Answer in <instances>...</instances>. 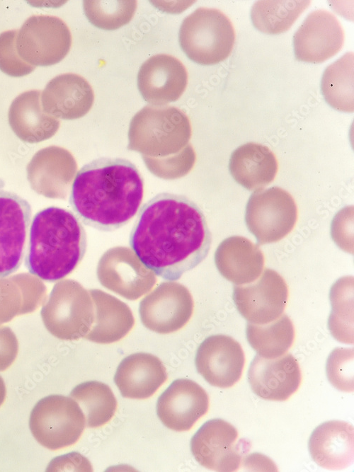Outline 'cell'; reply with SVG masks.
<instances>
[{
    "label": "cell",
    "mask_w": 354,
    "mask_h": 472,
    "mask_svg": "<svg viewBox=\"0 0 354 472\" xmlns=\"http://www.w3.org/2000/svg\"><path fill=\"white\" fill-rule=\"evenodd\" d=\"M212 234L200 207L185 195L160 192L139 209L129 244L142 265L178 280L207 256Z\"/></svg>",
    "instance_id": "cell-1"
},
{
    "label": "cell",
    "mask_w": 354,
    "mask_h": 472,
    "mask_svg": "<svg viewBox=\"0 0 354 472\" xmlns=\"http://www.w3.org/2000/svg\"><path fill=\"white\" fill-rule=\"evenodd\" d=\"M144 196V180L136 166L122 158L100 157L76 173L69 205L85 225L113 231L137 214Z\"/></svg>",
    "instance_id": "cell-2"
},
{
    "label": "cell",
    "mask_w": 354,
    "mask_h": 472,
    "mask_svg": "<svg viewBox=\"0 0 354 472\" xmlns=\"http://www.w3.org/2000/svg\"><path fill=\"white\" fill-rule=\"evenodd\" d=\"M86 234L69 209L51 206L33 217L25 266L42 280L54 282L70 274L83 259Z\"/></svg>",
    "instance_id": "cell-3"
},
{
    "label": "cell",
    "mask_w": 354,
    "mask_h": 472,
    "mask_svg": "<svg viewBox=\"0 0 354 472\" xmlns=\"http://www.w3.org/2000/svg\"><path fill=\"white\" fill-rule=\"evenodd\" d=\"M178 41L190 60L201 65H212L230 55L235 32L231 21L221 11L201 7L184 18Z\"/></svg>",
    "instance_id": "cell-4"
},
{
    "label": "cell",
    "mask_w": 354,
    "mask_h": 472,
    "mask_svg": "<svg viewBox=\"0 0 354 472\" xmlns=\"http://www.w3.org/2000/svg\"><path fill=\"white\" fill-rule=\"evenodd\" d=\"M86 419L78 403L72 397L50 395L33 407L29 427L43 447L60 449L75 444L85 428Z\"/></svg>",
    "instance_id": "cell-5"
},
{
    "label": "cell",
    "mask_w": 354,
    "mask_h": 472,
    "mask_svg": "<svg viewBox=\"0 0 354 472\" xmlns=\"http://www.w3.org/2000/svg\"><path fill=\"white\" fill-rule=\"evenodd\" d=\"M297 219L293 197L279 187L255 191L246 206V226L260 245L280 241L292 231Z\"/></svg>",
    "instance_id": "cell-6"
},
{
    "label": "cell",
    "mask_w": 354,
    "mask_h": 472,
    "mask_svg": "<svg viewBox=\"0 0 354 472\" xmlns=\"http://www.w3.org/2000/svg\"><path fill=\"white\" fill-rule=\"evenodd\" d=\"M72 35L61 18L49 15L29 17L18 30L16 47L19 57L35 67L61 62L69 53Z\"/></svg>",
    "instance_id": "cell-7"
},
{
    "label": "cell",
    "mask_w": 354,
    "mask_h": 472,
    "mask_svg": "<svg viewBox=\"0 0 354 472\" xmlns=\"http://www.w3.org/2000/svg\"><path fill=\"white\" fill-rule=\"evenodd\" d=\"M232 298L239 313L254 324H266L283 313L288 287L275 270L266 268L255 281L234 287Z\"/></svg>",
    "instance_id": "cell-8"
},
{
    "label": "cell",
    "mask_w": 354,
    "mask_h": 472,
    "mask_svg": "<svg viewBox=\"0 0 354 472\" xmlns=\"http://www.w3.org/2000/svg\"><path fill=\"white\" fill-rule=\"evenodd\" d=\"M193 301L188 289L177 282L160 284L139 303L142 324L152 331L167 334L183 328L190 320Z\"/></svg>",
    "instance_id": "cell-9"
},
{
    "label": "cell",
    "mask_w": 354,
    "mask_h": 472,
    "mask_svg": "<svg viewBox=\"0 0 354 472\" xmlns=\"http://www.w3.org/2000/svg\"><path fill=\"white\" fill-rule=\"evenodd\" d=\"M31 218L26 200L0 190V278L15 272L22 264Z\"/></svg>",
    "instance_id": "cell-10"
},
{
    "label": "cell",
    "mask_w": 354,
    "mask_h": 472,
    "mask_svg": "<svg viewBox=\"0 0 354 472\" xmlns=\"http://www.w3.org/2000/svg\"><path fill=\"white\" fill-rule=\"evenodd\" d=\"M238 432L228 422L215 418L205 422L190 441L195 459L206 468L219 472L236 471L241 461Z\"/></svg>",
    "instance_id": "cell-11"
},
{
    "label": "cell",
    "mask_w": 354,
    "mask_h": 472,
    "mask_svg": "<svg viewBox=\"0 0 354 472\" xmlns=\"http://www.w3.org/2000/svg\"><path fill=\"white\" fill-rule=\"evenodd\" d=\"M344 42V31L336 17L319 9L311 12L293 36L297 60L321 63L338 53Z\"/></svg>",
    "instance_id": "cell-12"
},
{
    "label": "cell",
    "mask_w": 354,
    "mask_h": 472,
    "mask_svg": "<svg viewBox=\"0 0 354 472\" xmlns=\"http://www.w3.org/2000/svg\"><path fill=\"white\" fill-rule=\"evenodd\" d=\"M245 357L241 345L222 334L207 337L198 347L195 359L198 372L210 385L226 388L241 378Z\"/></svg>",
    "instance_id": "cell-13"
},
{
    "label": "cell",
    "mask_w": 354,
    "mask_h": 472,
    "mask_svg": "<svg viewBox=\"0 0 354 472\" xmlns=\"http://www.w3.org/2000/svg\"><path fill=\"white\" fill-rule=\"evenodd\" d=\"M209 407L207 393L195 381L174 380L160 395L156 413L161 422L175 431L189 430Z\"/></svg>",
    "instance_id": "cell-14"
},
{
    "label": "cell",
    "mask_w": 354,
    "mask_h": 472,
    "mask_svg": "<svg viewBox=\"0 0 354 472\" xmlns=\"http://www.w3.org/2000/svg\"><path fill=\"white\" fill-rule=\"evenodd\" d=\"M248 381L258 397L282 401L297 390L301 372L298 362L291 354L271 359L256 355L248 371Z\"/></svg>",
    "instance_id": "cell-15"
},
{
    "label": "cell",
    "mask_w": 354,
    "mask_h": 472,
    "mask_svg": "<svg viewBox=\"0 0 354 472\" xmlns=\"http://www.w3.org/2000/svg\"><path fill=\"white\" fill-rule=\"evenodd\" d=\"M188 84L185 66L177 58L164 54L154 55L140 67L137 87L143 98L151 103L176 101Z\"/></svg>",
    "instance_id": "cell-16"
},
{
    "label": "cell",
    "mask_w": 354,
    "mask_h": 472,
    "mask_svg": "<svg viewBox=\"0 0 354 472\" xmlns=\"http://www.w3.org/2000/svg\"><path fill=\"white\" fill-rule=\"evenodd\" d=\"M93 99V91L88 82L72 73L55 76L41 92L43 111L63 119L84 115L91 108Z\"/></svg>",
    "instance_id": "cell-17"
},
{
    "label": "cell",
    "mask_w": 354,
    "mask_h": 472,
    "mask_svg": "<svg viewBox=\"0 0 354 472\" xmlns=\"http://www.w3.org/2000/svg\"><path fill=\"white\" fill-rule=\"evenodd\" d=\"M354 430L348 422L330 420L312 432L308 442L310 456L319 466L330 469L346 468L353 462Z\"/></svg>",
    "instance_id": "cell-18"
},
{
    "label": "cell",
    "mask_w": 354,
    "mask_h": 472,
    "mask_svg": "<svg viewBox=\"0 0 354 472\" xmlns=\"http://www.w3.org/2000/svg\"><path fill=\"white\" fill-rule=\"evenodd\" d=\"M166 379V368L157 357L137 352L121 361L114 382L122 397L145 399L152 396Z\"/></svg>",
    "instance_id": "cell-19"
},
{
    "label": "cell",
    "mask_w": 354,
    "mask_h": 472,
    "mask_svg": "<svg viewBox=\"0 0 354 472\" xmlns=\"http://www.w3.org/2000/svg\"><path fill=\"white\" fill-rule=\"evenodd\" d=\"M219 273L236 285L255 281L264 266V256L258 246L248 238L234 236L221 242L215 254Z\"/></svg>",
    "instance_id": "cell-20"
},
{
    "label": "cell",
    "mask_w": 354,
    "mask_h": 472,
    "mask_svg": "<svg viewBox=\"0 0 354 472\" xmlns=\"http://www.w3.org/2000/svg\"><path fill=\"white\" fill-rule=\"evenodd\" d=\"M41 91L31 90L18 95L8 110V122L16 136L22 141L38 143L52 137L59 122L42 110Z\"/></svg>",
    "instance_id": "cell-21"
},
{
    "label": "cell",
    "mask_w": 354,
    "mask_h": 472,
    "mask_svg": "<svg viewBox=\"0 0 354 472\" xmlns=\"http://www.w3.org/2000/svg\"><path fill=\"white\" fill-rule=\"evenodd\" d=\"M278 168L273 152L268 146L255 142L236 148L229 163V172L235 181L253 191L262 190L273 182Z\"/></svg>",
    "instance_id": "cell-22"
},
{
    "label": "cell",
    "mask_w": 354,
    "mask_h": 472,
    "mask_svg": "<svg viewBox=\"0 0 354 472\" xmlns=\"http://www.w3.org/2000/svg\"><path fill=\"white\" fill-rule=\"evenodd\" d=\"M95 308V320L85 338L97 343L107 344L124 338L135 323L129 306L116 297L99 289H91Z\"/></svg>",
    "instance_id": "cell-23"
},
{
    "label": "cell",
    "mask_w": 354,
    "mask_h": 472,
    "mask_svg": "<svg viewBox=\"0 0 354 472\" xmlns=\"http://www.w3.org/2000/svg\"><path fill=\"white\" fill-rule=\"evenodd\" d=\"M97 276L104 287L129 300L137 299L147 293L156 281L153 272L145 267L139 259L132 265L114 267L100 261Z\"/></svg>",
    "instance_id": "cell-24"
},
{
    "label": "cell",
    "mask_w": 354,
    "mask_h": 472,
    "mask_svg": "<svg viewBox=\"0 0 354 472\" xmlns=\"http://www.w3.org/2000/svg\"><path fill=\"white\" fill-rule=\"evenodd\" d=\"M353 58V52H347L328 66L322 75V95L338 111L352 113L354 110Z\"/></svg>",
    "instance_id": "cell-25"
},
{
    "label": "cell",
    "mask_w": 354,
    "mask_h": 472,
    "mask_svg": "<svg viewBox=\"0 0 354 472\" xmlns=\"http://www.w3.org/2000/svg\"><path fill=\"white\" fill-rule=\"evenodd\" d=\"M246 335L248 343L257 355L268 359L285 355L295 338L294 326L290 318L282 314L266 324L248 323Z\"/></svg>",
    "instance_id": "cell-26"
},
{
    "label": "cell",
    "mask_w": 354,
    "mask_h": 472,
    "mask_svg": "<svg viewBox=\"0 0 354 472\" xmlns=\"http://www.w3.org/2000/svg\"><path fill=\"white\" fill-rule=\"evenodd\" d=\"M81 408L88 427H99L115 415L117 400L105 384L98 381H88L76 386L70 393Z\"/></svg>",
    "instance_id": "cell-27"
},
{
    "label": "cell",
    "mask_w": 354,
    "mask_h": 472,
    "mask_svg": "<svg viewBox=\"0 0 354 472\" xmlns=\"http://www.w3.org/2000/svg\"><path fill=\"white\" fill-rule=\"evenodd\" d=\"M310 1H257L251 8V19L259 31L269 35L282 33L292 25Z\"/></svg>",
    "instance_id": "cell-28"
},
{
    "label": "cell",
    "mask_w": 354,
    "mask_h": 472,
    "mask_svg": "<svg viewBox=\"0 0 354 472\" xmlns=\"http://www.w3.org/2000/svg\"><path fill=\"white\" fill-rule=\"evenodd\" d=\"M83 7L88 20L94 26L106 30H116L132 18L136 1L96 0L84 1Z\"/></svg>",
    "instance_id": "cell-29"
},
{
    "label": "cell",
    "mask_w": 354,
    "mask_h": 472,
    "mask_svg": "<svg viewBox=\"0 0 354 472\" xmlns=\"http://www.w3.org/2000/svg\"><path fill=\"white\" fill-rule=\"evenodd\" d=\"M326 374L330 383L343 391H353V349L336 348L326 363Z\"/></svg>",
    "instance_id": "cell-30"
},
{
    "label": "cell",
    "mask_w": 354,
    "mask_h": 472,
    "mask_svg": "<svg viewBox=\"0 0 354 472\" xmlns=\"http://www.w3.org/2000/svg\"><path fill=\"white\" fill-rule=\"evenodd\" d=\"M17 30L0 33V70L12 77H21L30 74L35 68L18 54L16 47Z\"/></svg>",
    "instance_id": "cell-31"
},
{
    "label": "cell",
    "mask_w": 354,
    "mask_h": 472,
    "mask_svg": "<svg viewBox=\"0 0 354 472\" xmlns=\"http://www.w3.org/2000/svg\"><path fill=\"white\" fill-rule=\"evenodd\" d=\"M56 471H92V466L87 459L77 452H72L53 459L47 471H52L57 466Z\"/></svg>",
    "instance_id": "cell-32"
},
{
    "label": "cell",
    "mask_w": 354,
    "mask_h": 472,
    "mask_svg": "<svg viewBox=\"0 0 354 472\" xmlns=\"http://www.w3.org/2000/svg\"><path fill=\"white\" fill-rule=\"evenodd\" d=\"M6 394V386L1 376H0V406L3 404Z\"/></svg>",
    "instance_id": "cell-33"
},
{
    "label": "cell",
    "mask_w": 354,
    "mask_h": 472,
    "mask_svg": "<svg viewBox=\"0 0 354 472\" xmlns=\"http://www.w3.org/2000/svg\"><path fill=\"white\" fill-rule=\"evenodd\" d=\"M5 185L4 181L0 178V190L2 189Z\"/></svg>",
    "instance_id": "cell-34"
}]
</instances>
